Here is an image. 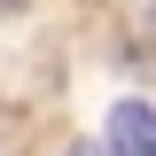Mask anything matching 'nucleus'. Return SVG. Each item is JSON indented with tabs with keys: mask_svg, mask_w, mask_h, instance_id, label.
<instances>
[{
	"mask_svg": "<svg viewBox=\"0 0 156 156\" xmlns=\"http://www.w3.org/2000/svg\"><path fill=\"white\" fill-rule=\"evenodd\" d=\"M109 156H156V109L148 101H109Z\"/></svg>",
	"mask_w": 156,
	"mask_h": 156,
	"instance_id": "f257e3e1",
	"label": "nucleus"
},
{
	"mask_svg": "<svg viewBox=\"0 0 156 156\" xmlns=\"http://www.w3.org/2000/svg\"><path fill=\"white\" fill-rule=\"evenodd\" d=\"M148 39H156V0H148Z\"/></svg>",
	"mask_w": 156,
	"mask_h": 156,
	"instance_id": "f03ea898",
	"label": "nucleus"
}]
</instances>
